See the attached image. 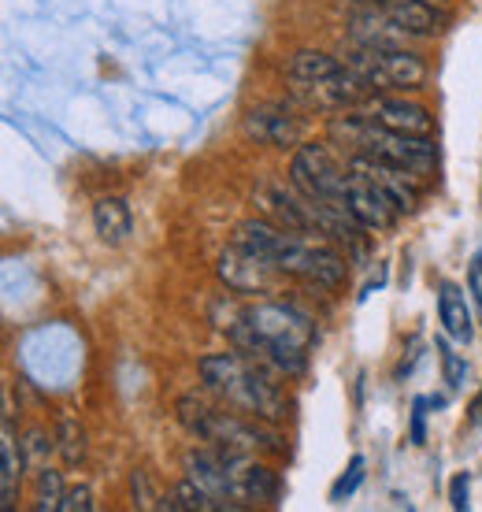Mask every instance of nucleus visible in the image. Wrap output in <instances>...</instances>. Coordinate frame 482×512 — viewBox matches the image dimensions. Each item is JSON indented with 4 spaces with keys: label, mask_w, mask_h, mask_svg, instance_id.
<instances>
[{
    "label": "nucleus",
    "mask_w": 482,
    "mask_h": 512,
    "mask_svg": "<svg viewBox=\"0 0 482 512\" xmlns=\"http://www.w3.org/2000/svg\"><path fill=\"white\" fill-rule=\"evenodd\" d=\"M227 331L241 353L264 360L286 375L305 372L308 353L316 346V320L297 305H279V301L245 305Z\"/></svg>",
    "instance_id": "1"
},
{
    "label": "nucleus",
    "mask_w": 482,
    "mask_h": 512,
    "mask_svg": "<svg viewBox=\"0 0 482 512\" xmlns=\"http://www.w3.org/2000/svg\"><path fill=\"white\" fill-rule=\"evenodd\" d=\"M234 242L267 256L282 275L305 279L312 286L334 290L345 282V256L334 253L330 245L316 242L312 234H297L286 227H275L271 219H245L234 231Z\"/></svg>",
    "instance_id": "2"
},
{
    "label": "nucleus",
    "mask_w": 482,
    "mask_h": 512,
    "mask_svg": "<svg viewBox=\"0 0 482 512\" xmlns=\"http://www.w3.org/2000/svg\"><path fill=\"white\" fill-rule=\"evenodd\" d=\"M286 86L290 97L308 112H342V108H360L368 101V82L356 75L345 60H334L327 52H297L286 67Z\"/></svg>",
    "instance_id": "3"
},
{
    "label": "nucleus",
    "mask_w": 482,
    "mask_h": 512,
    "mask_svg": "<svg viewBox=\"0 0 482 512\" xmlns=\"http://www.w3.org/2000/svg\"><path fill=\"white\" fill-rule=\"evenodd\" d=\"M197 372H201L204 386L219 401H227L230 409L267 423L286 416V394L271 383V375L256 368L253 360L238 357V353H212V357H201Z\"/></svg>",
    "instance_id": "4"
},
{
    "label": "nucleus",
    "mask_w": 482,
    "mask_h": 512,
    "mask_svg": "<svg viewBox=\"0 0 482 512\" xmlns=\"http://www.w3.org/2000/svg\"><path fill=\"white\" fill-rule=\"evenodd\" d=\"M178 423L201 442H212L219 449H234V453H282V435L271 431L267 420L256 416H238V412H223L208 405L201 397H178Z\"/></svg>",
    "instance_id": "5"
},
{
    "label": "nucleus",
    "mask_w": 482,
    "mask_h": 512,
    "mask_svg": "<svg viewBox=\"0 0 482 512\" xmlns=\"http://www.w3.org/2000/svg\"><path fill=\"white\" fill-rule=\"evenodd\" d=\"M256 205L275 227H286V231L297 234H312V238H330V242H345V245H360V223H356L349 212L342 208H330L323 201H312L305 193L286 190V186H260L256 190Z\"/></svg>",
    "instance_id": "6"
},
{
    "label": "nucleus",
    "mask_w": 482,
    "mask_h": 512,
    "mask_svg": "<svg viewBox=\"0 0 482 512\" xmlns=\"http://www.w3.org/2000/svg\"><path fill=\"white\" fill-rule=\"evenodd\" d=\"M330 134L342 138L345 145H353V156H371L382 164L405 167L412 175H431L438 164V149L431 138H412V134H397L379 123H371L364 116H345L330 123Z\"/></svg>",
    "instance_id": "7"
},
{
    "label": "nucleus",
    "mask_w": 482,
    "mask_h": 512,
    "mask_svg": "<svg viewBox=\"0 0 482 512\" xmlns=\"http://www.w3.org/2000/svg\"><path fill=\"white\" fill-rule=\"evenodd\" d=\"M342 60L368 82L371 93H405V90H419L427 82V64L419 60L416 52H405L397 49V45L349 41Z\"/></svg>",
    "instance_id": "8"
},
{
    "label": "nucleus",
    "mask_w": 482,
    "mask_h": 512,
    "mask_svg": "<svg viewBox=\"0 0 482 512\" xmlns=\"http://www.w3.org/2000/svg\"><path fill=\"white\" fill-rule=\"evenodd\" d=\"M290 186H297L312 201L349 212V171L330 156L327 145H301L297 149L290 164Z\"/></svg>",
    "instance_id": "9"
},
{
    "label": "nucleus",
    "mask_w": 482,
    "mask_h": 512,
    "mask_svg": "<svg viewBox=\"0 0 482 512\" xmlns=\"http://www.w3.org/2000/svg\"><path fill=\"white\" fill-rule=\"evenodd\" d=\"M223 453H227L230 498L238 501L241 509L245 505H279L282 498L279 475L271 472L267 464L253 461V453H234V449H223Z\"/></svg>",
    "instance_id": "10"
},
{
    "label": "nucleus",
    "mask_w": 482,
    "mask_h": 512,
    "mask_svg": "<svg viewBox=\"0 0 482 512\" xmlns=\"http://www.w3.org/2000/svg\"><path fill=\"white\" fill-rule=\"evenodd\" d=\"M282 271L267 260V256L245 249V245L230 242V249L219 256V279L227 282V290L234 294H264L275 286Z\"/></svg>",
    "instance_id": "11"
},
{
    "label": "nucleus",
    "mask_w": 482,
    "mask_h": 512,
    "mask_svg": "<svg viewBox=\"0 0 482 512\" xmlns=\"http://www.w3.org/2000/svg\"><path fill=\"white\" fill-rule=\"evenodd\" d=\"M356 116L371 119L386 130H397V134H412V138H431L434 134V116L423 108V104H412L405 97H382V93H371L368 101L353 108Z\"/></svg>",
    "instance_id": "12"
},
{
    "label": "nucleus",
    "mask_w": 482,
    "mask_h": 512,
    "mask_svg": "<svg viewBox=\"0 0 482 512\" xmlns=\"http://www.w3.org/2000/svg\"><path fill=\"white\" fill-rule=\"evenodd\" d=\"M245 134L256 141V145H271V149H286V145H297L301 134H305V119L293 112L290 104H256L245 116Z\"/></svg>",
    "instance_id": "13"
},
{
    "label": "nucleus",
    "mask_w": 482,
    "mask_h": 512,
    "mask_svg": "<svg viewBox=\"0 0 482 512\" xmlns=\"http://www.w3.org/2000/svg\"><path fill=\"white\" fill-rule=\"evenodd\" d=\"M349 216H353L364 231H386V227L397 223L401 208H397L375 182H368L364 175H356L353 167H349Z\"/></svg>",
    "instance_id": "14"
},
{
    "label": "nucleus",
    "mask_w": 482,
    "mask_h": 512,
    "mask_svg": "<svg viewBox=\"0 0 482 512\" xmlns=\"http://www.w3.org/2000/svg\"><path fill=\"white\" fill-rule=\"evenodd\" d=\"M349 167H353L356 175H364L368 182H375L401 212H412L419 205V175H412L405 167L382 164V160H371V156H353Z\"/></svg>",
    "instance_id": "15"
},
{
    "label": "nucleus",
    "mask_w": 482,
    "mask_h": 512,
    "mask_svg": "<svg viewBox=\"0 0 482 512\" xmlns=\"http://www.w3.org/2000/svg\"><path fill=\"white\" fill-rule=\"evenodd\" d=\"M438 316H442V327H445L449 338H457V342H471L475 323H471L468 297L460 294V286H453V282H442V286H438Z\"/></svg>",
    "instance_id": "16"
},
{
    "label": "nucleus",
    "mask_w": 482,
    "mask_h": 512,
    "mask_svg": "<svg viewBox=\"0 0 482 512\" xmlns=\"http://www.w3.org/2000/svg\"><path fill=\"white\" fill-rule=\"evenodd\" d=\"M93 227L101 234V242H108V245L127 242V234L134 231L130 205L123 197H101V201L93 205Z\"/></svg>",
    "instance_id": "17"
},
{
    "label": "nucleus",
    "mask_w": 482,
    "mask_h": 512,
    "mask_svg": "<svg viewBox=\"0 0 482 512\" xmlns=\"http://www.w3.org/2000/svg\"><path fill=\"white\" fill-rule=\"evenodd\" d=\"M164 509L171 512H227V501H219L216 494H208L204 487H197L193 479L178 483L171 494H167Z\"/></svg>",
    "instance_id": "18"
},
{
    "label": "nucleus",
    "mask_w": 482,
    "mask_h": 512,
    "mask_svg": "<svg viewBox=\"0 0 482 512\" xmlns=\"http://www.w3.org/2000/svg\"><path fill=\"white\" fill-rule=\"evenodd\" d=\"M0 453H4V490H0V505H4V512L15 509V483H19V468H23V461L15 457V435H12V416H4V446H0Z\"/></svg>",
    "instance_id": "19"
},
{
    "label": "nucleus",
    "mask_w": 482,
    "mask_h": 512,
    "mask_svg": "<svg viewBox=\"0 0 482 512\" xmlns=\"http://www.w3.org/2000/svg\"><path fill=\"white\" fill-rule=\"evenodd\" d=\"M64 479H60V472H52V468H41L38 475V509H60L64 505Z\"/></svg>",
    "instance_id": "20"
},
{
    "label": "nucleus",
    "mask_w": 482,
    "mask_h": 512,
    "mask_svg": "<svg viewBox=\"0 0 482 512\" xmlns=\"http://www.w3.org/2000/svg\"><path fill=\"white\" fill-rule=\"evenodd\" d=\"M60 449H64V461L67 464L82 461V453H86V435H82V427H78L75 420L60 423Z\"/></svg>",
    "instance_id": "21"
},
{
    "label": "nucleus",
    "mask_w": 482,
    "mask_h": 512,
    "mask_svg": "<svg viewBox=\"0 0 482 512\" xmlns=\"http://www.w3.org/2000/svg\"><path fill=\"white\" fill-rule=\"evenodd\" d=\"M438 360H442V372H445V383H449V390H460V386H464V375H468V368H464V360L453 353V346H449L445 338H438Z\"/></svg>",
    "instance_id": "22"
},
{
    "label": "nucleus",
    "mask_w": 482,
    "mask_h": 512,
    "mask_svg": "<svg viewBox=\"0 0 482 512\" xmlns=\"http://www.w3.org/2000/svg\"><path fill=\"white\" fill-rule=\"evenodd\" d=\"M360 479H364V457H353V461H349V472H345L342 479L334 483V490H330V501H338V505H342V501L360 487Z\"/></svg>",
    "instance_id": "23"
},
{
    "label": "nucleus",
    "mask_w": 482,
    "mask_h": 512,
    "mask_svg": "<svg viewBox=\"0 0 482 512\" xmlns=\"http://www.w3.org/2000/svg\"><path fill=\"white\" fill-rule=\"evenodd\" d=\"M130 487H134V505L138 509H160L164 501L156 498V490H153V483H149V472H134L130 475Z\"/></svg>",
    "instance_id": "24"
},
{
    "label": "nucleus",
    "mask_w": 482,
    "mask_h": 512,
    "mask_svg": "<svg viewBox=\"0 0 482 512\" xmlns=\"http://www.w3.org/2000/svg\"><path fill=\"white\" fill-rule=\"evenodd\" d=\"M60 509H64V512H89V509H93V494H89V487H71V490H67Z\"/></svg>",
    "instance_id": "25"
},
{
    "label": "nucleus",
    "mask_w": 482,
    "mask_h": 512,
    "mask_svg": "<svg viewBox=\"0 0 482 512\" xmlns=\"http://www.w3.org/2000/svg\"><path fill=\"white\" fill-rule=\"evenodd\" d=\"M449 505L457 512H468L471 501H468V475H457L453 483H449Z\"/></svg>",
    "instance_id": "26"
},
{
    "label": "nucleus",
    "mask_w": 482,
    "mask_h": 512,
    "mask_svg": "<svg viewBox=\"0 0 482 512\" xmlns=\"http://www.w3.org/2000/svg\"><path fill=\"white\" fill-rule=\"evenodd\" d=\"M468 290L475 297V305H479V316H482V253L471 256V268H468Z\"/></svg>",
    "instance_id": "27"
},
{
    "label": "nucleus",
    "mask_w": 482,
    "mask_h": 512,
    "mask_svg": "<svg viewBox=\"0 0 482 512\" xmlns=\"http://www.w3.org/2000/svg\"><path fill=\"white\" fill-rule=\"evenodd\" d=\"M423 416H427V401H423V397H419L416 401V416H412V442H423Z\"/></svg>",
    "instance_id": "28"
},
{
    "label": "nucleus",
    "mask_w": 482,
    "mask_h": 512,
    "mask_svg": "<svg viewBox=\"0 0 482 512\" xmlns=\"http://www.w3.org/2000/svg\"><path fill=\"white\" fill-rule=\"evenodd\" d=\"M471 412H475V423H482V394H479V401H475V409Z\"/></svg>",
    "instance_id": "29"
}]
</instances>
